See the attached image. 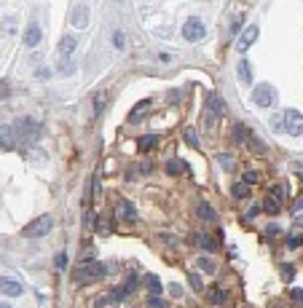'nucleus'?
<instances>
[{"label":"nucleus","instance_id":"3c124183","mask_svg":"<svg viewBox=\"0 0 303 308\" xmlns=\"http://www.w3.org/2000/svg\"><path fill=\"white\" fill-rule=\"evenodd\" d=\"M301 209H303V198H298V204H295V214H298Z\"/></svg>","mask_w":303,"mask_h":308},{"label":"nucleus","instance_id":"f257e3e1","mask_svg":"<svg viewBox=\"0 0 303 308\" xmlns=\"http://www.w3.org/2000/svg\"><path fill=\"white\" fill-rule=\"evenodd\" d=\"M182 38L191 43H199L207 38V27H204V22L199 19V16H188L185 24H182Z\"/></svg>","mask_w":303,"mask_h":308},{"label":"nucleus","instance_id":"f3484780","mask_svg":"<svg viewBox=\"0 0 303 308\" xmlns=\"http://www.w3.org/2000/svg\"><path fill=\"white\" fill-rule=\"evenodd\" d=\"M196 214H199L202 220H207V222L217 217V214H215V209L209 207V204H204V201H202V204H196Z\"/></svg>","mask_w":303,"mask_h":308},{"label":"nucleus","instance_id":"0eeeda50","mask_svg":"<svg viewBox=\"0 0 303 308\" xmlns=\"http://www.w3.org/2000/svg\"><path fill=\"white\" fill-rule=\"evenodd\" d=\"M258 32H260V30H258V24H250L244 32H239V38H236V51H239V54H244V51H247L250 46L258 41Z\"/></svg>","mask_w":303,"mask_h":308},{"label":"nucleus","instance_id":"473e14b6","mask_svg":"<svg viewBox=\"0 0 303 308\" xmlns=\"http://www.w3.org/2000/svg\"><path fill=\"white\" fill-rule=\"evenodd\" d=\"M188 282H191V287L196 289V292H202V289H204V282H202V276H199V273H191V276H188Z\"/></svg>","mask_w":303,"mask_h":308},{"label":"nucleus","instance_id":"9b49d317","mask_svg":"<svg viewBox=\"0 0 303 308\" xmlns=\"http://www.w3.org/2000/svg\"><path fill=\"white\" fill-rule=\"evenodd\" d=\"M0 292L11 295V298H19L22 292H25V287H22L16 279H8V276H0Z\"/></svg>","mask_w":303,"mask_h":308},{"label":"nucleus","instance_id":"8fccbe9b","mask_svg":"<svg viewBox=\"0 0 303 308\" xmlns=\"http://www.w3.org/2000/svg\"><path fill=\"white\" fill-rule=\"evenodd\" d=\"M5 91H8V89H5V83L0 81V99H3V96H5Z\"/></svg>","mask_w":303,"mask_h":308},{"label":"nucleus","instance_id":"2eb2a0df","mask_svg":"<svg viewBox=\"0 0 303 308\" xmlns=\"http://www.w3.org/2000/svg\"><path fill=\"white\" fill-rule=\"evenodd\" d=\"M207 105H209V113H212V116H215V113H217V116H223V113H226V105H223L220 94H209V102H207Z\"/></svg>","mask_w":303,"mask_h":308},{"label":"nucleus","instance_id":"72a5a7b5","mask_svg":"<svg viewBox=\"0 0 303 308\" xmlns=\"http://www.w3.org/2000/svg\"><path fill=\"white\" fill-rule=\"evenodd\" d=\"M231 193H233V196H236V198H244V196H247V185H244V182H236Z\"/></svg>","mask_w":303,"mask_h":308},{"label":"nucleus","instance_id":"49530a36","mask_svg":"<svg viewBox=\"0 0 303 308\" xmlns=\"http://www.w3.org/2000/svg\"><path fill=\"white\" fill-rule=\"evenodd\" d=\"M94 255H97V252H94V247H89L86 252H83V260H91V258H94Z\"/></svg>","mask_w":303,"mask_h":308},{"label":"nucleus","instance_id":"09e8293b","mask_svg":"<svg viewBox=\"0 0 303 308\" xmlns=\"http://www.w3.org/2000/svg\"><path fill=\"white\" fill-rule=\"evenodd\" d=\"M295 225L303 228V214H295Z\"/></svg>","mask_w":303,"mask_h":308},{"label":"nucleus","instance_id":"e433bc0d","mask_svg":"<svg viewBox=\"0 0 303 308\" xmlns=\"http://www.w3.org/2000/svg\"><path fill=\"white\" fill-rule=\"evenodd\" d=\"M148 306H151V308H169V306L164 303L161 298H153V295H151V298H148Z\"/></svg>","mask_w":303,"mask_h":308},{"label":"nucleus","instance_id":"f03ea898","mask_svg":"<svg viewBox=\"0 0 303 308\" xmlns=\"http://www.w3.org/2000/svg\"><path fill=\"white\" fill-rule=\"evenodd\" d=\"M51 225H54V220H51V214H43V217L27 222L25 228H22V236L25 238H38V236H46V233L51 231Z\"/></svg>","mask_w":303,"mask_h":308},{"label":"nucleus","instance_id":"bb28decb","mask_svg":"<svg viewBox=\"0 0 303 308\" xmlns=\"http://www.w3.org/2000/svg\"><path fill=\"white\" fill-rule=\"evenodd\" d=\"M268 196H271V198H277V201L282 204V201H284V196H287V190H284V185H274Z\"/></svg>","mask_w":303,"mask_h":308},{"label":"nucleus","instance_id":"6ab92c4d","mask_svg":"<svg viewBox=\"0 0 303 308\" xmlns=\"http://www.w3.org/2000/svg\"><path fill=\"white\" fill-rule=\"evenodd\" d=\"M247 145H250V150H252L255 156H258V153H266V145H263V140H260V137H255V134L247 137Z\"/></svg>","mask_w":303,"mask_h":308},{"label":"nucleus","instance_id":"37998d69","mask_svg":"<svg viewBox=\"0 0 303 308\" xmlns=\"http://www.w3.org/2000/svg\"><path fill=\"white\" fill-rule=\"evenodd\" d=\"M35 75L41 78V81H46V78L51 75V70H49V67H38V72H35Z\"/></svg>","mask_w":303,"mask_h":308},{"label":"nucleus","instance_id":"a19ab883","mask_svg":"<svg viewBox=\"0 0 303 308\" xmlns=\"http://www.w3.org/2000/svg\"><path fill=\"white\" fill-rule=\"evenodd\" d=\"M169 292H172V295H175V298H180V295H182V284H177V282H172V284H169Z\"/></svg>","mask_w":303,"mask_h":308},{"label":"nucleus","instance_id":"9d476101","mask_svg":"<svg viewBox=\"0 0 303 308\" xmlns=\"http://www.w3.org/2000/svg\"><path fill=\"white\" fill-rule=\"evenodd\" d=\"M151 110H153V99H140L134 107H131V113H129V121H131V123L142 121V118H145Z\"/></svg>","mask_w":303,"mask_h":308},{"label":"nucleus","instance_id":"6e6552de","mask_svg":"<svg viewBox=\"0 0 303 308\" xmlns=\"http://www.w3.org/2000/svg\"><path fill=\"white\" fill-rule=\"evenodd\" d=\"M16 142H19L16 126H0V147H3V150H14Z\"/></svg>","mask_w":303,"mask_h":308},{"label":"nucleus","instance_id":"603ef678","mask_svg":"<svg viewBox=\"0 0 303 308\" xmlns=\"http://www.w3.org/2000/svg\"><path fill=\"white\" fill-rule=\"evenodd\" d=\"M298 174H301V180H303V169H298Z\"/></svg>","mask_w":303,"mask_h":308},{"label":"nucleus","instance_id":"393cba45","mask_svg":"<svg viewBox=\"0 0 303 308\" xmlns=\"http://www.w3.org/2000/svg\"><path fill=\"white\" fill-rule=\"evenodd\" d=\"M182 134H185V142H188V145L199 147V134H196V129H193V126H188V129H185V132H182Z\"/></svg>","mask_w":303,"mask_h":308},{"label":"nucleus","instance_id":"c03bdc74","mask_svg":"<svg viewBox=\"0 0 303 308\" xmlns=\"http://www.w3.org/2000/svg\"><path fill=\"white\" fill-rule=\"evenodd\" d=\"M83 222H86V228H91L97 222V217H94V212H86V217H83Z\"/></svg>","mask_w":303,"mask_h":308},{"label":"nucleus","instance_id":"79ce46f5","mask_svg":"<svg viewBox=\"0 0 303 308\" xmlns=\"http://www.w3.org/2000/svg\"><path fill=\"white\" fill-rule=\"evenodd\" d=\"M301 244H303V238H301V236H290V238H287V247H290V249L301 247Z\"/></svg>","mask_w":303,"mask_h":308},{"label":"nucleus","instance_id":"20e7f679","mask_svg":"<svg viewBox=\"0 0 303 308\" xmlns=\"http://www.w3.org/2000/svg\"><path fill=\"white\" fill-rule=\"evenodd\" d=\"M41 123L32 121V118H25V121H19V126H16V134L22 137L25 142H38L41 140Z\"/></svg>","mask_w":303,"mask_h":308},{"label":"nucleus","instance_id":"ddd939ff","mask_svg":"<svg viewBox=\"0 0 303 308\" xmlns=\"http://www.w3.org/2000/svg\"><path fill=\"white\" fill-rule=\"evenodd\" d=\"M236 75H239V81H242V83H252V70H250V62L247 59H239Z\"/></svg>","mask_w":303,"mask_h":308},{"label":"nucleus","instance_id":"de8ad7c7","mask_svg":"<svg viewBox=\"0 0 303 308\" xmlns=\"http://www.w3.org/2000/svg\"><path fill=\"white\" fill-rule=\"evenodd\" d=\"M258 207H260V204H252V207H250V212H247L250 217H255V214H258Z\"/></svg>","mask_w":303,"mask_h":308},{"label":"nucleus","instance_id":"b1692460","mask_svg":"<svg viewBox=\"0 0 303 308\" xmlns=\"http://www.w3.org/2000/svg\"><path fill=\"white\" fill-rule=\"evenodd\" d=\"M247 137H250V132H247L244 123H236V126H233V140H236V142H244Z\"/></svg>","mask_w":303,"mask_h":308},{"label":"nucleus","instance_id":"2f4dec72","mask_svg":"<svg viewBox=\"0 0 303 308\" xmlns=\"http://www.w3.org/2000/svg\"><path fill=\"white\" fill-rule=\"evenodd\" d=\"M242 22H244V14H233V16H231V35H236V32H239Z\"/></svg>","mask_w":303,"mask_h":308},{"label":"nucleus","instance_id":"7ed1b4c3","mask_svg":"<svg viewBox=\"0 0 303 308\" xmlns=\"http://www.w3.org/2000/svg\"><path fill=\"white\" fill-rule=\"evenodd\" d=\"M102 273H105V265L102 263H83V265H78V271L73 273V279H76L78 284H86V282H94V279H100Z\"/></svg>","mask_w":303,"mask_h":308},{"label":"nucleus","instance_id":"4468645a","mask_svg":"<svg viewBox=\"0 0 303 308\" xmlns=\"http://www.w3.org/2000/svg\"><path fill=\"white\" fill-rule=\"evenodd\" d=\"M76 35H65V38H62V41H59V54L62 56H70L73 54V51H76Z\"/></svg>","mask_w":303,"mask_h":308},{"label":"nucleus","instance_id":"5701e85b","mask_svg":"<svg viewBox=\"0 0 303 308\" xmlns=\"http://www.w3.org/2000/svg\"><path fill=\"white\" fill-rule=\"evenodd\" d=\"M182 169H185V161H180V158H172V161L167 164V172L172 174V177H175V174H180Z\"/></svg>","mask_w":303,"mask_h":308},{"label":"nucleus","instance_id":"4be33fe9","mask_svg":"<svg viewBox=\"0 0 303 308\" xmlns=\"http://www.w3.org/2000/svg\"><path fill=\"white\" fill-rule=\"evenodd\" d=\"M145 284H148V289H151L153 298H158V295H161V282H158V276H148Z\"/></svg>","mask_w":303,"mask_h":308},{"label":"nucleus","instance_id":"4c0bfd02","mask_svg":"<svg viewBox=\"0 0 303 308\" xmlns=\"http://www.w3.org/2000/svg\"><path fill=\"white\" fill-rule=\"evenodd\" d=\"M113 43H116V48H124V46H126V38H124V32H116V35H113Z\"/></svg>","mask_w":303,"mask_h":308},{"label":"nucleus","instance_id":"f8f14e48","mask_svg":"<svg viewBox=\"0 0 303 308\" xmlns=\"http://www.w3.org/2000/svg\"><path fill=\"white\" fill-rule=\"evenodd\" d=\"M41 38H43L41 27H38L35 22H32V24L25 30V46H38V43H41Z\"/></svg>","mask_w":303,"mask_h":308},{"label":"nucleus","instance_id":"39448f33","mask_svg":"<svg viewBox=\"0 0 303 308\" xmlns=\"http://www.w3.org/2000/svg\"><path fill=\"white\" fill-rule=\"evenodd\" d=\"M252 99L258 107H271L274 102H277V89L268 86V83H260V86L252 91Z\"/></svg>","mask_w":303,"mask_h":308},{"label":"nucleus","instance_id":"a18cd8bd","mask_svg":"<svg viewBox=\"0 0 303 308\" xmlns=\"http://www.w3.org/2000/svg\"><path fill=\"white\" fill-rule=\"evenodd\" d=\"M290 292H293V300H303V289L295 287V289H290Z\"/></svg>","mask_w":303,"mask_h":308},{"label":"nucleus","instance_id":"1a4fd4ad","mask_svg":"<svg viewBox=\"0 0 303 308\" xmlns=\"http://www.w3.org/2000/svg\"><path fill=\"white\" fill-rule=\"evenodd\" d=\"M70 22L76 27H86L89 24V5H83V3H76L70 8Z\"/></svg>","mask_w":303,"mask_h":308},{"label":"nucleus","instance_id":"c85d7f7f","mask_svg":"<svg viewBox=\"0 0 303 308\" xmlns=\"http://www.w3.org/2000/svg\"><path fill=\"white\" fill-rule=\"evenodd\" d=\"M196 265H199V268H204L207 273H215V271H217V268H215V263H212L209 258H196Z\"/></svg>","mask_w":303,"mask_h":308},{"label":"nucleus","instance_id":"423d86ee","mask_svg":"<svg viewBox=\"0 0 303 308\" xmlns=\"http://www.w3.org/2000/svg\"><path fill=\"white\" fill-rule=\"evenodd\" d=\"M284 132L293 134V137H301L303 134V116L298 110H284Z\"/></svg>","mask_w":303,"mask_h":308},{"label":"nucleus","instance_id":"ea45409f","mask_svg":"<svg viewBox=\"0 0 303 308\" xmlns=\"http://www.w3.org/2000/svg\"><path fill=\"white\" fill-rule=\"evenodd\" d=\"M279 233H282V231H279V225H268V228H266V236H268V238H277Z\"/></svg>","mask_w":303,"mask_h":308},{"label":"nucleus","instance_id":"7c9ffc66","mask_svg":"<svg viewBox=\"0 0 303 308\" xmlns=\"http://www.w3.org/2000/svg\"><path fill=\"white\" fill-rule=\"evenodd\" d=\"M199 244H202V247L207 249V252H217V244H215L209 236H199Z\"/></svg>","mask_w":303,"mask_h":308},{"label":"nucleus","instance_id":"aec40b11","mask_svg":"<svg viewBox=\"0 0 303 308\" xmlns=\"http://www.w3.org/2000/svg\"><path fill=\"white\" fill-rule=\"evenodd\" d=\"M105 105H107V94L105 91H97L94 94V116H100V113L105 110Z\"/></svg>","mask_w":303,"mask_h":308},{"label":"nucleus","instance_id":"58836bf2","mask_svg":"<svg viewBox=\"0 0 303 308\" xmlns=\"http://www.w3.org/2000/svg\"><path fill=\"white\" fill-rule=\"evenodd\" d=\"M258 182V172H244V185H255Z\"/></svg>","mask_w":303,"mask_h":308},{"label":"nucleus","instance_id":"f704fd0d","mask_svg":"<svg viewBox=\"0 0 303 308\" xmlns=\"http://www.w3.org/2000/svg\"><path fill=\"white\" fill-rule=\"evenodd\" d=\"M54 265H56V271H65V265H67V255H65V252H59V255H56V260H54Z\"/></svg>","mask_w":303,"mask_h":308},{"label":"nucleus","instance_id":"a211bd4d","mask_svg":"<svg viewBox=\"0 0 303 308\" xmlns=\"http://www.w3.org/2000/svg\"><path fill=\"white\" fill-rule=\"evenodd\" d=\"M121 217L126 220V222H134V220H137V209H134V204L121 201Z\"/></svg>","mask_w":303,"mask_h":308},{"label":"nucleus","instance_id":"dca6fc26","mask_svg":"<svg viewBox=\"0 0 303 308\" xmlns=\"http://www.w3.org/2000/svg\"><path fill=\"white\" fill-rule=\"evenodd\" d=\"M158 145V134H145V137H140V150L142 153H148V150H153V147Z\"/></svg>","mask_w":303,"mask_h":308},{"label":"nucleus","instance_id":"a878e982","mask_svg":"<svg viewBox=\"0 0 303 308\" xmlns=\"http://www.w3.org/2000/svg\"><path fill=\"white\" fill-rule=\"evenodd\" d=\"M217 161H220V166L226 169V172H231V169H233V156H228V153H220Z\"/></svg>","mask_w":303,"mask_h":308},{"label":"nucleus","instance_id":"cd10ccee","mask_svg":"<svg viewBox=\"0 0 303 308\" xmlns=\"http://www.w3.org/2000/svg\"><path fill=\"white\" fill-rule=\"evenodd\" d=\"M209 300H212V303H226V292H223L220 287H212L209 289Z\"/></svg>","mask_w":303,"mask_h":308},{"label":"nucleus","instance_id":"412c9836","mask_svg":"<svg viewBox=\"0 0 303 308\" xmlns=\"http://www.w3.org/2000/svg\"><path fill=\"white\" fill-rule=\"evenodd\" d=\"M263 209H266L268 214H279V209H282V204H279L277 198L266 196V201H263Z\"/></svg>","mask_w":303,"mask_h":308},{"label":"nucleus","instance_id":"864d4df0","mask_svg":"<svg viewBox=\"0 0 303 308\" xmlns=\"http://www.w3.org/2000/svg\"><path fill=\"white\" fill-rule=\"evenodd\" d=\"M0 308H11V306H5V303H0Z\"/></svg>","mask_w":303,"mask_h":308},{"label":"nucleus","instance_id":"c756f323","mask_svg":"<svg viewBox=\"0 0 303 308\" xmlns=\"http://www.w3.org/2000/svg\"><path fill=\"white\" fill-rule=\"evenodd\" d=\"M271 129H274L277 134H279V132H284V116H282V113L271 118Z\"/></svg>","mask_w":303,"mask_h":308},{"label":"nucleus","instance_id":"c9c22d12","mask_svg":"<svg viewBox=\"0 0 303 308\" xmlns=\"http://www.w3.org/2000/svg\"><path fill=\"white\" fill-rule=\"evenodd\" d=\"M282 276H284V282H293L295 268H293V265H282Z\"/></svg>","mask_w":303,"mask_h":308}]
</instances>
